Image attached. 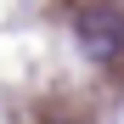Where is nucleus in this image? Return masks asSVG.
<instances>
[{
	"label": "nucleus",
	"mask_w": 124,
	"mask_h": 124,
	"mask_svg": "<svg viewBox=\"0 0 124 124\" xmlns=\"http://www.w3.org/2000/svg\"><path fill=\"white\" fill-rule=\"evenodd\" d=\"M73 39H79V51H85L96 68H107V62L124 56V17L113 6H85L73 17Z\"/></svg>",
	"instance_id": "f257e3e1"
},
{
	"label": "nucleus",
	"mask_w": 124,
	"mask_h": 124,
	"mask_svg": "<svg viewBox=\"0 0 124 124\" xmlns=\"http://www.w3.org/2000/svg\"><path fill=\"white\" fill-rule=\"evenodd\" d=\"M56 124H68V118H56Z\"/></svg>",
	"instance_id": "f03ea898"
}]
</instances>
